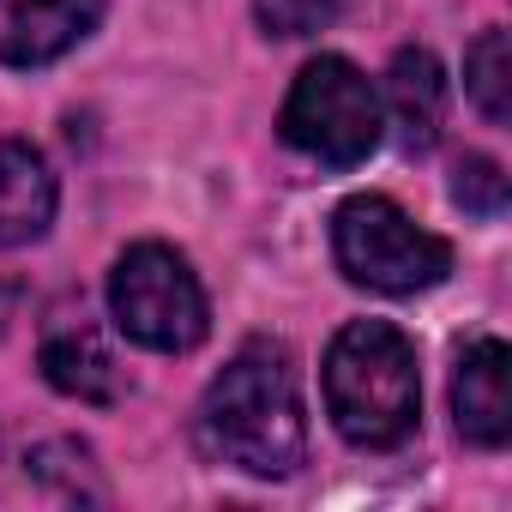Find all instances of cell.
I'll return each instance as SVG.
<instances>
[{"label": "cell", "mask_w": 512, "mask_h": 512, "mask_svg": "<svg viewBox=\"0 0 512 512\" xmlns=\"http://www.w3.org/2000/svg\"><path fill=\"white\" fill-rule=\"evenodd\" d=\"M199 446L247 476H290L308 458L302 380L284 344L253 338L199 398Z\"/></svg>", "instance_id": "1"}, {"label": "cell", "mask_w": 512, "mask_h": 512, "mask_svg": "<svg viewBox=\"0 0 512 512\" xmlns=\"http://www.w3.org/2000/svg\"><path fill=\"white\" fill-rule=\"evenodd\" d=\"M326 410L362 452L404 446L422 416L416 344L386 320H350L326 350Z\"/></svg>", "instance_id": "2"}, {"label": "cell", "mask_w": 512, "mask_h": 512, "mask_svg": "<svg viewBox=\"0 0 512 512\" xmlns=\"http://www.w3.org/2000/svg\"><path fill=\"white\" fill-rule=\"evenodd\" d=\"M332 253H338L350 284L380 290V296H416V290H434L452 272V247L380 193H356V199L338 205Z\"/></svg>", "instance_id": "3"}, {"label": "cell", "mask_w": 512, "mask_h": 512, "mask_svg": "<svg viewBox=\"0 0 512 512\" xmlns=\"http://www.w3.org/2000/svg\"><path fill=\"white\" fill-rule=\"evenodd\" d=\"M284 145L326 163V169H356L374 145H380V91L368 85L362 67H350L344 55H320L296 73L290 97H284Z\"/></svg>", "instance_id": "4"}, {"label": "cell", "mask_w": 512, "mask_h": 512, "mask_svg": "<svg viewBox=\"0 0 512 512\" xmlns=\"http://www.w3.org/2000/svg\"><path fill=\"white\" fill-rule=\"evenodd\" d=\"M109 314L133 344L163 350V356H181L211 332V308H205V290H199L193 266L163 241H139L115 260Z\"/></svg>", "instance_id": "5"}, {"label": "cell", "mask_w": 512, "mask_h": 512, "mask_svg": "<svg viewBox=\"0 0 512 512\" xmlns=\"http://www.w3.org/2000/svg\"><path fill=\"white\" fill-rule=\"evenodd\" d=\"M103 19V0H0V61L49 67L79 49Z\"/></svg>", "instance_id": "6"}, {"label": "cell", "mask_w": 512, "mask_h": 512, "mask_svg": "<svg viewBox=\"0 0 512 512\" xmlns=\"http://www.w3.org/2000/svg\"><path fill=\"white\" fill-rule=\"evenodd\" d=\"M452 416H458V434L470 446H482V452L506 446V434H512V356H506L500 338H476L458 356Z\"/></svg>", "instance_id": "7"}, {"label": "cell", "mask_w": 512, "mask_h": 512, "mask_svg": "<svg viewBox=\"0 0 512 512\" xmlns=\"http://www.w3.org/2000/svg\"><path fill=\"white\" fill-rule=\"evenodd\" d=\"M380 115H392L398 145L410 157L434 151V139L446 127V73H440V61L428 49H404L392 61V73H386V109Z\"/></svg>", "instance_id": "8"}, {"label": "cell", "mask_w": 512, "mask_h": 512, "mask_svg": "<svg viewBox=\"0 0 512 512\" xmlns=\"http://www.w3.org/2000/svg\"><path fill=\"white\" fill-rule=\"evenodd\" d=\"M49 223H55V175H49V163L19 139H0V247H25Z\"/></svg>", "instance_id": "9"}, {"label": "cell", "mask_w": 512, "mask_h": 512, "mask_svg": "<svg viewBox=\"0 0 512 512\" xmlns=\"http://www.w3.org/2000/svg\"><path fill=\"white\" fill-rule=\"evenodd\" d=\"M43 380L67 398H79V404H115L121 398V368L103 350V338L85 332V326H67V332L43 338Z\"/></svg>", "instance_id": "10"}, {"label": "cell", "mask_w": 512, "mask_h": 512, "mask_svg": "<svg viewBox=\"0 0 512 512\" xmlns=\"http://www.w3.org/2000/svg\"><path fill=\"white\" fill-rule=\"evenodd\" d=\"M464 91H470V103L494 127L512 121V43H506V31H482L470 43V55H464Z\"/></svg>", "instance_id": "11"}, {"label": "cell", "mask_w": 512, "mask_h": 512, "mask_svg": "<svg viewBox=\"0 0 512 512\" xmlns=\"http://www.w3.org/2000/svg\"><path fill=\"white\" fill-rule=\"evenodd\" d=\"M452 199L470 211V217H500L506 211V169L482 151H470L458 169H452Z\"/></svg>", "instance_id": "12"}, {"label": "cell", "mask_w": 512, "mask_h": 512, "mask_svg": "<svg viewBox=\"0 0 512 512\" xmlns=\"http://www.w3.org/2000/svg\"><path fill=\"white\" fill-rule=\"evenodd\" d=\"M338 7L344 0H253V13H260V25L272 37H308L320 25H332Z\"/></svg>", "instance_id": "13"}]
</instances>
